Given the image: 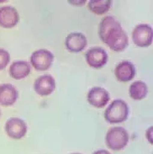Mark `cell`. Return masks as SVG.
Here are the masks:
<instances>
[{
    "label": "cell",
    "mask_w": 153,
    "mask_h": 154,
    "mask_svg": "<svg viewBox=\"0 0 153 154\" xmlns=\"http://www.w3.org/2000/svg\"><path fill=\"white\" fill-rule=\"evenodd\" d=\"M99 36L112 51L120 52L128 46L129 38L120 23L113 16H105L100 21Z\"/></svg>",
    "instance_id": "obj_1"
},
{
    "label": "cell",
    "mask_w": 153,
    "mask_h": 154,
    "mask_svg": "<svg viewBox=\"0 0 153 154\" xmlns=\"http://www.w3.org/2000/svg\"><path fill=\"white\" fill-rule=\"evenodd\" d=\"M127 103L122 100H115L104 111V119L109 124H119L127 120L129 116Z\"/></svg>",
    "instance_id": "obj_2"
},
{
    "label": "cell",
    "mask_w": 153,
    "mask_h": 154,
    "mask_svg": "<svg viewBox=\"0 0 153 154\" xmlns=\"http://www.w3.org/2000/svg\"><path fill=\"white\" fill-rule=\"evenodd\" d=\"M129 140V133L126 130L121 126H115L110 128L108 131L105 137L106 146L110 150L116 152L124 149L127 146Z\"/></svg>",
    "instance_id": "obj_3"
},
{
    "label": "cell",
    "mask_w": 153,
    "mask_h": 154,
    "mask_svg": "<svg viewBox=\"0 0 153 154\" xmlns=\"http://www.w3.org/2000/svg\"><path fill=\"white\" fill-rule=\"evenodd\" d=\"M53 61V54L46 49L35 51L30 56V64L36 71L48 70L52 65Z\"/></svg>",
    "instance_id": "obj_4"
},
{
    "label": "cell",
    "mask_w": 153,
    "mask_h": 154,
    "mask_svg": "<svg viewBox=\"0 0 153 154\" xmlns=\"http://www.w3.org/2000/svg\"><path fill=\"white\" fill-rule=\"evenodd\" d=\"M132 40L139 47H148L152 43V28L147 24L136 25L132 31Z\"/></svg>",
    "instance_id": "obj_5"
},
{
    "label": "cell",
    "mask_w": 153,
    "mask_h": 154,
    "mask_svg": "<svg viewBox=\"0 0 153 154\" xmlns=\"http://www.w3.org/2000/svg\"><path fill=\"white\" fill-rule=\"evenodd\" d=\"M27 125L24 120L18 117H11L5 124V131L12 139L20 140L25 137L27 133Z\"/></svg>",
    "instance_id": "obj_6"
},
{
    "label": "cell",
    "mask_w": 153,
    "mask_h": 154,
    "mask_svg": "<svg viewBox=\"0 0 153 154\" xmlns=\"http://www.w3.org/2000/svg\"><path fill=\"white\" fill-rule=\"evenodd\" d=\"M85 58L90 67L95 69H99L107 63L108 54L104 49L96 46L87 51L85 53Z\"/></svg>",
    "instance_id": "obj_7"
},
{
    "label": "cell",
    "mask_w": 153,
    "mask_h": 154,
    "mask_svg": "<svg viewBox=\"0 0 153 154\" xmlns=\"http://www.w3.org/2000/svg\"><path fill=\"white\" fill-rule=\"evenodd\" d=\"M87 102L95 108H103L110 100L109 92L101 87H93L88 91Z\"/></svg>",
    "instance_id": "obj_8"
},
{
    "label": "cell",
    "mask_w": 153,
    "mask_h": 154,
    "mask_svg": "<svg viewBox=\"0 0 153 154\" xmlns=\"http://www.w3.org/2000/svg\"><path fill=\"white\" fill-rule=\"evenodd\" d=\"M56 88V81L49 74L40 76L34 83V89L40 96H48L51 94Z\"/></svg>",
    "instance_id": "obj_9"
},
{
    "label": "cell",
    "mask_w": 153,
    "mask_h": 154,
    "mask_svg": "<svg viewBox=\"0 0 153 154\" xmlns=\"http://www.w3.org/2000/svg\"><path fill=\"white\" fill-rule=\"evenodd\" d=\"M20 21V14L12 6H4L0 8V26L5 29H11Z\"/></svg>",
    "instance_id": "obj_10"
},
{
    "label": "cell",
    "mask_w": 153,
    "mask_h": 154,
    "mask_svg": "<svg viewBox=\"0 0 153 154\" xmlns=\"http://www.w3.org/2000/svg\"><path fill=\"white\" fill-rule=\"evenodd\" d=\"M115 75L118 81L121 83H127L135 78L136 67L132 63L129 61H122L116 65Z\"/></svg>",
    "instance_id": "obj_11"
},
{
    "label": "cell",
    "mask_w": 153,
    "mask_h": 154,
    "mask_svg": "<svg viewBox=\"0 0 153 154\" xmlns=\"http://www.w3.org/2000/svg\"><path fill=\"white\" fill-rule=\"evenodd\" d=\"M87 45V40L83 33L72 32L66 37L65 46L71 52H80L83 51Z\"/></svg>",
    "instance_id": "obj_12"
},
{
    "label": "cell",
    "mask_w": 153,
    "mask_h": 154,
    "mask_svg": "<svg viewBox=\"0 0 153 154\" xmlns=\"http://www.w3.org/2000/svg\"><path fill=\"white\" fill-rule=\"evenodd\" d=\"M19 92L16 88L10 83H3L0 85V104L8 107L14 104L18 100Z\"/></svg>",
    "instance_id": "obj_13"
},
{
    "label": "cell",
    "mask_w": 153,
    "mask_h": 154,
    "mask_svg": "<svg viewBox=\"0 0 153 154\" xmlns=\"http://www.w3.org/2000/svg\"><path fill=\"white\" fill-rule=\"evenodd\" d=\"M31 71L30 64L26 61H15L9 67V75L14 79L21 80L28 77Z\"/></svg>",
    "instance_id": "obj_14"
},
{
    "label": "cell",
    "mask_w": 153,
    "mask_h": 154,
    "mask_svg": "<svg viewBox=\"0 0 153 154\" xmlns=\"http://www.w3.org/2000/svg\"><path fill=\"white\" fill-rule=\"evenodd\" d=\"M129 94L132 100H143L148 94V87L145 83L142 82L141 80H137L130 84V88H129Z\"/></svg>",
    "instance_id": "obj_15"
},
{
    "label": "cell",
    "mask_w": 153,
    "mask_h": 154,
    "mask_svg": "<svg viewBox=\"0 0 153 154\" xmlns=\"http://www.w3.org/2000/svg\"><path fill=\"white\" fill-rule=\"evenodd\" d=\"M111 4V0H90L88 1L87 8L97 15H103L109 10Z\"/></svg>",
    "instance_id": "obj_16"
},
{
    "label": "cell",
    "mask_w": 153,
    "mask_h": 154,
    "mask_svg": "<svg viewBox=\"0 0 153 154\" xmlns=\"http://www.w3.org/2000/svg\"><path fill=\"white\" fill-rule=\"evenodd\" d=\"M10 61V55L6 50L0 48V70H4Z\"/></svg>",
    "instance_id": "obj_17"
},
{
    "label": "cell",
    "mask_w": 153,
    "mask_h": 154,
    "mask_svg": "<svg viewBox=\"0 0 153 154\" xmlns=\"http://www.w3.org/2000/svg\"><path fill=\"white\" fill-rule=\"evenodd\" d=\"M153 127L152 126H150L149 128L146 131V133H145V137L146 139L148 140V142L152 144V132H153Z\"/></svg>",
    "instance_id": "obj_18"
},
{
    "label": "cell",
    "mask_w": 153,
    "mask_h": 154,
    "mask_svg": "<svg viewBox=\"0 0 153 154\" xmlns=\"http://www.w3.org/2000/svg\"><path fill=\"white\" fill-rule=\"evenodd\" d=\"M70 4H74V5H83V4H85V0H79V1H68Z\"/></svg>",
    "instance_id": "obj_19"
},
{
    "label": "cell",
    "mask_w": 153,
    "mask_h": 154,
    "mask_svg": "<svg viewBox=\"0 0 153 154\" xmlns=\"http://www.w3.org/2000/svg\"><path fill=\"white\" fill-rule=\"evenodd\" d=\"M93 154H111L109 151L107 150H103V149H102V150H98L96 151V152H94Z\"/></svg>",
    "instance_id": "obj_20"
},
{
    "label": "cell",
    "mask_w": 153,
    "mask_h": 154,
    "mask_svg": "<svg viewBox=\"0 0 153 154\" xmlns=\"http://www.w3.org/2000/svg\"><path fill=\"white\" fill-rule=\"evenodd\" d=\"M72 154H82V153H72Z\"/></svg>",
    "instance_id": "obj_21"
},
{
    "label": "cell",
    "mask_w": 153,
    "mask_h": 154,
    "mask_svg": "<svg viewBox=\"0 0 153 154\" xmlns=\"http://www.w3.org/2000/svg\"><path fill=\"white\" fill-rule=\"evenodd\" d=\"M0 116H1V110H0Z\"/></svg>",
    "instance_id": "obj_22"
}]
</instances>
